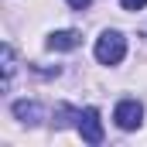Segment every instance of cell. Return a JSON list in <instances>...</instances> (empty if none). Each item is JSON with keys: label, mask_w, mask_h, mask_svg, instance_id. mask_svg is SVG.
<instances>
[{"label": "cell", "mask_w": 147, "mask_h": 147, "mask_svg": "<svg viewBox=\"0 0 147 147\" xmlns=\"http://www.w3.org/2000/svg\"><path fill=\"white\" fill-rule=\"evenodd\" d=\"M123 55H127V38L120 34V31H103V34L96 38V58L103 65L123 62Z\"/></svg>", "instance_id": "obj_1"}, {"label": "cell", "mask_w": 147, "mask_h": 147, "mask_svg": "<svg viewBox=\"0 0 147 147\" xmlns=\"http://www.w3.org/2000/svg\"><path fill=\"white\" fill-rule=\"evenodd\" d=\"M75 127H79V134H82V140H86V144H103V123H99V110H96V106L79 110Z\"/></svg>", "instance_id": "obj_2"}, {"label": "cell", "mask_w": 147, "mask_h": 147, "mask_svg": "<svg viewBox=\"0 0 147 147\" xmlns=\"http://www.w3.org/2000/svg\"><path fill=\"white\" fill-rule=\"evenodd\" d=\"M113 120H116L120 130H137L140 120H144V106H140L137 99H120V103H116V113H113Z\"/></svg>", "instance_id": "obj_3"}, {"label": "cell", "mask_w": 147, "mask_h": 147, "mask_svg": "<svg viewBox=\"0 0 147 147\" xmlns=\"http://www.w3.org/2000/svg\"><path fill=\"white\" fill-rule=\"evenodd\" d=\"M79 41H82L79 31H55L45 45H48L51 51H72V48H79Z\"/></svg>", "instance_id": "obj_4"}, {"label": "cell", "mask_w": 147, "mask_h": 147, "mask_svg": "<svg viewBox=\"0 0 147 147\" xmlns=\"http://www.w3.org/2000/svg\"><path fill=\"white\" fill-rule=\"evenodd\" d=\"M14 116L24 120V123H38V120H41V110H38V103L21 99V103H14Z\"/></svg>", "instance_id": "obj_5"}, {"label": "cell", "mask_w": 147, "mask_h": 147, "mask_svg": "<svg viewBox=\"0 0 147 147\" xmlns=\"http://www.w3.org/2000/svg\"><path fill=\"white\" fill-rule=\"evenodd\" d=\"M10 75H14V48L3 45V82H10Z\"/></svg>", "instance_id": "obj_6"}, {"label": "cell", "mask_w": 147, "mask_h": 147, "mask_svg": "<svg viewBox=\"0 0 147 147\" xmlns=\"http://www.w3.org/2000/svg\"><path fill=\"white\" fill-rule=\"evenodd\" d=\"M120 7L123 10H140V7H147V0H120Z\"/></svg>", "instance_id": "obj_7"}, {"label": "cell", "mask_w": 147, "mask_h": 147, "mask_svg": "<svg viewBox=\"0 0 147 147\" xmlns=\"http://www.w3.org/2000/svg\"><path fill=\"white\" fill-rule=\"evenodd\" d=\"M65 3H69V7H75V10H86L92 0H65Z\"/></svg>", "instance_id": "obj_8"}]
</instances>
